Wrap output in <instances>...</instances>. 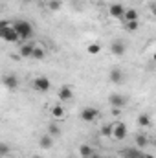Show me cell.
I'll use <instances>...</instances> for the list:
<instances>
[{
  "instance_id": "cell-1",
  "label": "cell",
  "mask_w": 156,
  "mask_h": 158,
  "mask_svg": "<svg viewBox=\"0 0 156 158\" xmlns=\"http://www.w3.org/2000/svg\"><path fill=\"white\" fill-rule=\"evenodd\" d=\"M13 28H15L18 39L28 40L33 37V26H31L30 20H17V22H13Z\"/></svg>"
},
{
  "instance_id": "cell-2",
  "label": "cell",
  "mask_w": 156,
  "mask_h": 158,
  "mask_svg": "<svg viewBox=\"0 0 156 158\" xmlns=\"http://www.w3.org/2000/svg\"><path fill=\"white\" fill-rule=\"evenodd\" d=\"M0 39L6 40V42H17V40H20L18 35H17V31H15V28H13V24L7 22V20H0Z\"/></svg>"
},
{
  "instance_id": "cell-3",
  "label": "cell",
  "mask_w": 156,
  "mask_h": 158,
  "mask_svg": "<svg viewBox=\"0 0 156 158\" xmlns=\"http://www.w3.org/2000/svg\"><path fill=\"white\" fill-rule=\"evenodd\" d=\"M97 118H99V110L96 107H84L81 110V119L86 121V123H92V121H96Z\"/></svg>"
},
{
  "instance_id": "cell-4",
  "label": "cell",
  "mask_w": 156,
  "mask_h": 158,
  "mask_svg": "<svg viewBox=\"0 0 156 158\" xmlns=\"http://www.w3.org/2000/svg\"><path fill=\"white\" fill-rule=\"evenodd\" d=\"M127 125L125 123H121V121H116V123H112V138L114 140H125L127 138Z\"/></svg>"
},
{
  "instance_id": "cell-5",
  "label": "cell",
  "mask_w": 156,
  "mask_h": 158,
  "mask_svg": "<svg viewBox=\"0 0 156 158\" xmlns=\"http://www.w3.org/2000/svg\"><path fill=\"white\" fill-rule=\"evenodd\" d=\"M33 88H35L37 92H48V90L51 88V83H50V79L48 77L40 76V77L33 79Z\"/></svg>"
},
{
  "instance_id": "cell-6",
  "label": "cell",
  "mask_w": 156,
  "mask_h": 158,
  "mask_svg": "<svg viewBox=\"0 0 156 158\" xmlns=\"http://www.w3.org/2000/svg\"><path fill=\"white\" fill-rule=\"evenodd\" d=\"M109 103H110L112 109H121V107L127 105V98L121 96V94H110L109 96Z\"/></svg>"
},
{
  "instance_id": "cell-7",
  "label": "cell",
  "mask_w": 156,
  "mask_h": 158,
  "mask_svg": "<svg viewBox=\"0 0 156 158\" xmlns=\"http://www.w3.org/2000/svg\"><path fill=\"white\" fill-rule=\"evenodd\" d=\"M2 83H4V86L7 90H17L18 88V79H17V76H13V74L6 76V77L2 79Z\"/></svg>"
},
{
  "instance_id": "cell-8",
  "label": "cell",
  "mask_w": 156,
  "mask_h": 158,
  "mask_svg": "<svg viewBox=\"0 0 156 158\" xmlns=\"http://www.w3.org/2000/svg\"><path fill=\"white\" fill-rule=\"evenodd\" d=\"M109 13H110V17H114V19H123V13H125V7H123V4H112L110 7H109Z\"/></svg>"
},
{
  "instance_id": "cell-9",
  "label": "cell",
  "mask_w": 156,
  "mask_h": 158,
  "mask_svg": "<svg viewBox=\"0 0 156 158\" xmlns=\"http://www.w3.org/2000/svg\"><path fill=\"white\" fill-rule=\"evenodd\" d=\"M110 52H112L114 55H123V53L127 52V44H125L123 40H114V42L110 44Z\"/></svg>"
},
{
  "instance_id": "cell-10",
  "label": "cell",
  "mask_w": 156,
  "mask_h": 158,
  "mask_svg": "<svg viewBox=\"0 0 156 158\" xmlns=\"http://www.w3.org/2000/svg\"><path fill=\"white\" fill-rule=\"evenodd\" d=\"M59 99L61 101H68V99H72V96H74V92H72V88L68 86V85H64V86H61L59 88Z\"/></svg>"
},
{
  "instance_id": "cell-11",
  "label": "cell",
  "mask_w": 156,
  "mask_h": 158,
  "mask_svg": "<svg viewBox=\"0 0 156 158\" xmlns=\"http://www.w3.org/2000/svg\"><path fill=\"white\" fill-rule=\"evenodd\" d=\"M53 140L55 138H51L50 134H44L42 138H39V147L40 149H51L53 147Z\"/></svg>"
},
{
  "instance_id": "cell-12",
  "label": "cell",
  "mask_w": 156,
  "mask_h": 158,
  "mask_svg": "<svg viewBox=\"0 0 156 158\" xmlns=\"http://www.w3.org/2000/svg\"><path fill=\"white\" fill-rule=\"evenodd\" d=\"M109 77H110L112 83H121V81L125 79V76H123V72H121L119 68H112L110 74H109Z\"/></svg>"
},
{
  "instance_id": "cell-13",
  "label": "cell",
  "mask_w": 156,
  "mask_h": 158,
  "mask_svg": "<svg viewBox=\"0 0 156 158\" xmlns=\"http://www.w3.org/2000/svg\"><path fill=\"white\" fill-rule=\"evenodd\" d=\"M96 151H94V147L92 145H88V143H83L81 147H79V155H81V158H88L90 155H94Z\"/></svg>"
},
{
  "instance_id": "cell-14",
  "label": "cell",
  "mask_w": 156,
  "mask_h": 158,
  "mask_svg": "<svg viewBox=\"0 0 156 158\" xmlns=\"http://www.w3.org/2000/svg\"><path fill=\"white\" fill-rule=\"evenodd\" d=\"M33 48H35L33 44L26 42V44H22V46H20V50H18V52H20V55H22V57H31V52H33Z\"/></svg>"
},
{
  "instance_id": "cell-15",
  "label": "cell",
  "mask_w": 156,
  "mask_h": 158,
  "mask_svg": "<svg viewBox=\"0 0 156 158\" xmlns=\"http://www.w3.org/2000/svg\"><path fill=\"white\" fill-rule=\"evenodd\" d=\"M123 20H125V22H129V20H138V11H136V9H125Z\"/></svg>"
},
{
  "instance_id": "cell-16",
  "label": "cell",
  "mask_w": 156,
  "mask_h": 158,
  "mask_svg": "<svg viewBox=\"0 0 156 158\" xmlns=\"http://www.w3.org/2000/svg\"><path fill=\"white\" fill-rule=\"evenodd\" d=\"M51 116L55 119H61L64 116V107L63 105H55V107H51Z\"/></svg>"
},
{
  "instance_id": "cell-17",
  "label": "cell",
  "mask_w": 156,
  "mask_h": 158,
  "mask_svg": "<svg viewBox=\"0 0 156 158\" xmlns=\"http://www.w3.org/2000/svg\"><path fill=\"white\" fill-rule=\"evenodd\" d=\"M48 134H50L51 138H57V136L61 134V127H59L57 123H50V125H48Z\"/></svg>"
},
{
  "instance_id": "cell-18",
  "label": "cell",
  "mask_w": 156,
  "mask_h": 158,
  "mask_svg": "<svg viewBox=\"0 0 156 158\" xmlns=\"http://www.w3.org/2000/svg\"><path fill=\"white\" fill-rule=\"evenodd\" d=\"M86 52H88L90 55H97V53L101 52V44H99V42H92V44L86 46Z\"/></svg>"
},
{
  "instance_id": "cell-19",
  "label": "cell",
  "mask_w": 156,
  "mask_h": 158,
  "mask_svg": "<svg viewBox=\"0 0 156 158\" xmlns=\"http://www.w3.org/2000/svg\"><path fill=\"white\" fill-rule=\"evenodd\" d=\"M147 143H149V140H147V136H143V134H140V136L136 138V147H138V149H142V151H143V149L147 147Z\"/></svg>"
},
{
  "instance_id": "cell-20",
  "label": "cell",
  "mask_w": 156,
  "mask_h": 158,
  "mask_svg": "<svg viewBox=\"0 0 156 158\" xmlns=\"http://www.w3.org/2000/svg\"><path fill=\"white\" fill-rule=\"evenodd\" d=\"M44 55H46V53H44V50H42L40 46H35V48H33V52H31V57H33V59H37V61H42V59H44Z\"/></svg>"
},
{
  "instance_id": "cell-21",
  "label": "cell",
  "mask_w": 156,
  "mask_h": 158,
  "mask_svg": "<svg viewBox=\"0 0 156 158\" xmlns=\"http://www.w3.org/2000/svg\"><path fill=\"white\" fill-rule=\"evenodd\" d=\"M11 153V147L6 143V142H0V158H4V156H7Z\"/></svg>"
},
{
  "instance_id": "cell-22",
  "label": "cell",
  "mask_w": 156,
  "mask_h": 158,
  "mask_svg": "<svg viewBox=\"0 0 156 158\" xmlns=\"http://www.w3.org/2000/svg\"><path fill=\"white\" fill-rule=\"evenodd\" d=\"M138 123H140L142 127H149V125H151V118H149L147 114H140V116H138Z\"/></svg>"
},
{
  "instance_id": "cell-23",
  "label": "cell",
  "mask_w": 156,
  "mask_h": 158,
  "mask_svg": "<svg viewBox=\"0 0 156 158\" xmlns=\"http://www.w3.org/2000/svg\"><path fill=\"white\" fill-rule=\"evenodd\" d=\"M123 26H125L127 31H136V30H138V20H129V22H125Z\"/></svg>"
},
{
  "instance_id": "cell-24",
  "label": "cell",
  "mask_w": 156,
  "mask_h": 158,
  "mask_svg": "<svg viewBox=\"0 0 156 158\" xmlns=\"http://www.w3.org/2000/svg\"><path fill=\"white\" fill-rule=\"evenodd\" d=\"M101 134L105 138H112V123H107L103 129H101Z\"/></svg>"
},
{
  "instance_id": "cell-25",
  "label": "cell",
  "mask_w": 156,
  "mask_h": 158,
  "mask_svg": "<svg viewBox=\"0 0 156 158\" xmlns=\"http://www.w3.org/2000/svg\"><path fill=\"white\" fill-rule=\"evenodd\" d=\"M61 6H63V2H61V0H50V2H48V7H50L51 11H59V9H61Z\"/></svg>"
},
{
  "instance_id": "cell-26",
  "label": "cell",
  "mask_w": 156,
  "mask_h": 158,
  "mask_svg": "<svg viewBox=\"0 0 156 158\" xmlns=\"http://www.w3.org/2000/svg\"><path fill=\"white\" fill-rule=\"evenodd\" d=\"M88 158H101V156H99L97 153H94V155H90V156H88Z\"/></svg>"
},
{
  "instance_id": "cell-27",
  "label": "cell",
  "mask_w": 156,
  "mask_h": 158,
  "mask_svg": "<svg viewBox=\"0 0 156 158\" xmlns=\"http://www.w3.org/2000/svg\"><path fill=\"white\" fill-rule=\"evenodd\" d=\"M31 158H42V156H40V155H35V156H31Z\"/></svg>"
},
{
  "instance_id": "cell-28",
  "label": "cell",
  "mask_w": 156,
  "mask_h": 158,
  "mask_svg": "<svg viewBox=\"0 0 156 158\" xmlns=\"http://www.w3.org/2000/svg\"><path fill=\"white\" fill-rule=\"evenodd\" d=\"M70 2H83V0H70Z\"/></svg>"
},
{
  "instance_id": "cell-29",
  "label": "cell",
  "mask_w": 156,
  "mask_h": 158,
  "mask_svg": "<svg viewBox=\"0 0 156 158\" xmlns=\"http://www.w3.org/2000/svg\"><path fill=\"white\" fill-rule=\"evenodd\" d=\"M24 2H33V0H24Z\"/></svg>"
}]
</instances>
